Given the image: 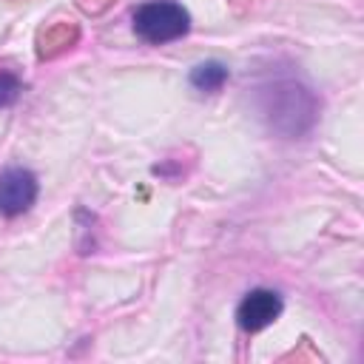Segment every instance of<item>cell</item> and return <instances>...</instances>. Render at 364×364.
Segmentation results:
<instances>
[{
  "label": "cell",
  "mask_w": 364,
  "mask_h": 364,
  "mask_svg": "<svg viewBox=\"0 0 364 364\" xmlns=\"http://www.w3.org/2000/svg\"><path fill=\"white\" fill-rule=\"evenodd\" d=\"M262 114L270 119L276 131L290 136L301 134L316 119V100L310 88L299 85L296 80H276L262 91Z\"/></svg>",
  "instance_id": "6da1fadb"
},
{
  "label": "cell",
  "mask_w": 364,
  "mask_h": 364,
  "mask_svg": "<svg viewBox=\"0 0 364 364\" xmlns=\"http://www.w3.org/2000/svg\"><path fill=\"white\" fill-rule=\"evenodd\" d=\"M134 34L148 46H165L191 31V14L176 0H145L131 11Z\"/></svg>",
  "instance_id": "7a4b0ae2"
},
{
  "label": "cell",
  "mask_w": 364,
  "mask_h": 364,
  "mask_svg": "<svg viewBox=\"0 0 364 364\" xmlns=\"http://www.w3.org/2000/svg\"><path fill=\"white\" fill-rule=\"evenodd\" d=\"M40 185L34 171L11 165L0 171V216H20L37 202Z\"/></svg>",
  "instance_id": "3957f363"
},
{
  "label": "cell",
  "mask_w": 364,
  "mask_h": 364,
  "mask_svg": "<svg viewBox=\"0 0 364 364\" xmlns=\"http://www.w3.org/2000/svg\"><path fill=\"white\" fill-rule=\"evenodd\" d=\"M284 310V301L276 290L270 287H253L250 293H245V299L236 307V324L245 333H259L264 327H270Z\"/></svg>",
  "instance_id": "277c9868"
},
{
  "label": "cell",
  "mask_w": 364,
  "mask_h": 364,
  "mask_svg": "<svg viewBox=\"0 0 364 364\" xmlns=\"http://www.w3.org/2000/svg\"><path fill=\"white\" fill-rule=\"evenodd\" d=\"M228 65L225 63H219V60H205V63H199V65H193L191 68V85L196 88V91H202V94H213V91H219L225 82H228Z\"/></svg>",
  "instance_id": "5b68a950"
},
{
  "label": "cell",
  "mask_w": 364,
  "mask_h": 364,
  "mask_svg": "<svg viewBox=\"0 0 364 364\" xmlns=\"http://www.w3.org/2000/svg\"><path fill=\"white\" fill-rule=\"evenodd\" d=\"M20 91H23V88H20V80H17L11 71H0V108L17 102Z\"/></svg>",
  "instance_id": "8992f818"
}]
</instances>
